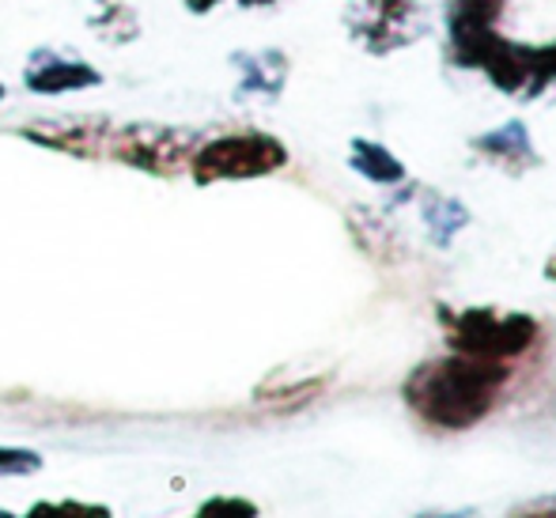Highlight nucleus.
Segmentation results:
<instances>
[{
	"label": "nucleus",
	"instance_id": "0eeeda50",
	"mask_svg": "<svg viewBox=\"0 0 556 518\" xmlns=\"http://www.w3.org/2000/svg\"><path fill=\"white\" fill-rule=\"evenodd\" d=\"M473 148L492 155V160H515V163H522V167L538 163V152H534V144H530V132L522 122H507V125H500V129L484 132V137L473 140Z\"/></svg>",
	"mask_w": 556,
	"mask_h": 518
},
{
	"label": "nucleus",
	"instance_id": "f3484780",
	"mask_svg": "<svg viewBox=\"0 0 556 518\" xmlns=\"http://www.w3.org/2000/svg\"><path fill=\"white\" fill-rule=\"evenodd\" d=\"M0 99H4V84H0Z\"/></svg>",
	"mask_w": 556,
	"mask_h": 518
},
{
	"label": "nucleus",
	"instance_id": "39448f33",
	"mask_svg": "<svg viewBox=\"0 0 556 518\" xmlns=\"http://www.w3.org/2000/svg\"><path fill=\"white\" fill-rule=\"evenodd\" d=\"M23 84L38 96H61V91H84L99 88L103 76L88 65V61L61 58L58 50H38L30 53L27 68H23Z\"/></svg>",
	"mask_w": 556,
	"mask_h": 518
},
{
	"label": "nucleus",
	"instance_id": "1a4fd4ad",
	"mask_svg": "<svg viewBox=\"0 0 556 518\" xmlns=\"http://www.w3.org/2000/svg\"><path fill=\"white\" fill-rule=\"evenodd\" d=\"M425 224H428V235H432L435 247L446 250L454 242V235L469 224V212L454 198H440V193H435V198L425 201Z\"/></svg>",
	"mask_w": 556,
	"mask_h": 518
},
{
	"label": "nucleus",
	"instance_id": "4468645a",
	"mask_svg": "<svg viewBox=\"0 0 556 518\" xmlns=\"http://www.w3.org/2000/svg\"><path fill=\"white\" fill-rule=\"evenodd\" d=\"M216 4H220V0H186V8H190V12H208V8H216Z\"/></svg>",
	"mask_w": 556,
	"mask_h": 518
},
{
	"label": "nucleus",
	"instance_id": "7ed1b4c3",
	"mask_svg": "<svg viewBox=\"0 0 556 518\" xmlns=\"http://www.w3.org/2000/svg\"><path fill=\"white\" fill-rule=\"evenodd\" d=\"M288 163V152L269 132H227L208 140L205 148L190 155L193 182H224V178H262Z\"/></svg>",
	"mask_w": 556,
	"mask_h": 518
},
{
	"label": "nucleus",
	"instance_id": "f8f14e48",
	"mask_svg": "<svg viewBox=\"0 0 556 518\" xmlns=\"http://www.w3.org/2000/svg\"><path fill=\"white\" fill-rule=\"evenodd\" d=\"M504 12V0H454L451 20L466 23H496V15Z\"/></svg>",
	"mask_w": 556,
	"mask_h": 518
},
{
	"label": "nucleus",
	"instance_id": "9b49d317",
	"mask_svg": "<svg viewBox=\"0 0 556 518\" xmlns=\"http://www.w3.org/2000/svg\"><path fill=\"white\" fill-rule=\"evenodd\" d=\"M42 469V454L23 446H0V477H27Z\"/></svg>",
	"mask_w": 556,
	"mask_h": 518
},
{
	"label": "nucleus",
	"instance_id": "f03ea898",
	"mask_svg": "<svg viewBox=\"0 0 556 518\" xmlns=\"http://www.w3.org/2000/svg\"><path fill=\"white\" fill-rule=\"evenodd\" d=\"M440 321L451 329V349L473 359H507L522 356L538 341V321L530 314L500 311H440Z\"/></svg>",
	"mask_w": 556,
	"mask_h": 518
},
{
	"label": "nucleus",
	"instance_id": "f257e3e1",
	"mask_svg": "<svg viewBox=\"0 0 556 518\" xmlns=\"http://www.w3.org/2000/svg\"><path fill=\"white\" fill-rule=\"evenodd\" d=\"M507 382V367L500 359L454 356L432 359L417 367L405 382V402L440 431H462L481 424L496 405L500 387Z\"/></svg>",
	"mask_w": 556,
	"mask_h": 518
},
{
	"label": "nucleus",
	"instance_id": "6e6552de",
	"mask_svg": "<svg viewBox=\"0 0 556 518\" xmlns=\"http://www.w3.org/2000/svg\"><path fill=\"white\" fill-rule=\"evenodd\" d=\"M349 163L375 186H394L405 178L402 160H394V152L382 148V144H375V140H352V160Z\"/></svg>",
	"mask_w": 556,
	"mask_h": 518
},
{
	"label": "nucleus",
	"instance_id": "ddd939ff",
	"mask_svg": "<svg viewBox=\"0 0 556 518\" xmlns=\"http://www.w3.org/2000/svg\"><path fill=\"white\" fill-rule=\"evenodd\" d=\"M220 511H235V515H254V504H242V500H208L201 507V515H220Z\"/></svg>",
	"mask_w": 556,
	"mask_h": 518
},
{
	"label": "nucleus",
	"instance_id": "9d476101",
	"mask_svg": "<svg viewBox=\"0 0 556 518\" xmlns=\"http://www.w3.org/2000/svg\"><path fill=\"white\" fill-rule=\"evenodd\" d=\"M527 58H530V80H527V91H530V96H538V91H545V88H549V84L556 80V42L538 46V50H530Z\"/></svg>",
	"mask_w": 556,
	"mask_h": 518
},
{
	"label": "nucleus",
	"instance_id": "dca6fc26",
	"mask_svg": "<svg viewBox=\"0 0 556 518\" xmlns=\"http://www.w3.org/2000/svg\"><path fill=\"white\" fill-rule=\"evenodd\" d=\"M545 277H549V280H556V257H553L549 265H545Z\"/></svg>",
	"mask_w": 556,
	"mask_h": 518
},
{
	"label": "nucleus",
	"instance_id": "20e7f679",
	"mask_svg": "<svg viewBox=\"0 0 556 518\" xmlns=\"http://www.w3.org/2000/svg\"><path fill=\"white\" fill-rule=\"evenodd\" d=\"M193 132L170 129V125H125L111 137V155L148 175H175L190 163Z\"/></svg>",
	"mask_w": 556,
	"mask_h": 518
},
{
	"label": "nucleus",
	"instance_id": "423d86ee",
	"mask_svg": "<svg viewBox=\"0 0 556 518\" xmlns=\"http://www.w3.org/2000/svg\"><path fill=\"white\" fill-rule=\"evenodd\" d=\"M231 65H239V99L265 96L277 99L288 80V58L277 50L262 53H231Z\"/></svg>",
	"mask_w": 556,
	"mask_h": 518
},
{
	"label": "nucleus",
	"instance_id": "2eb2a0df",
	"mask_svg": "<svg viewBox=\"0 0 556 518\" xmlns=\"http://www.w3.org/2000/svg\"><path fill=\"white\" fill-rule=\"evenodd\" d=\"M242 8H257V4H277V0H239Z\"/></svg>",
	"mask_w": 556,
	"mask_h": 518
}]
</instances>
